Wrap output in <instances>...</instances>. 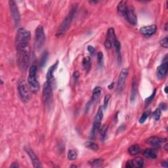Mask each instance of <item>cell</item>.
<instances>
[{
	"mask_svg": "<svg viewBox=\"0 0 168 168\" xmlns=\"http://www.w3.org/2000/svg\"><path fill=\"white\" fill-rule=\"evenodd\" d=\"M16 61L20 69L25 71L27 69L30 63V46L22 49H16Z\"/></svg>",
	"mask_w": 168,
	"mask_h": 168,
	"instance_id": "obj_1",
	"label": "cell"
},
{
	"mask_svg": "<svg viewBox=\"0 0 168 168\" xmlns=\"http://www.w3.org/2000/svg\"><path fill=\"white\" fill-rule=\"evenodd\" d=\"M77 8H78V5L77 4H74L73 6L71 8L69 13L68 14L67 16L65 17V19L62 22L61 24L60 25L59 29L56 32V36L61 37L64 36V34L66 32V31L69 29L72 22L73 21L74 17L75 14L76 13Z\"/></svg>",
	"mask_w": 168,
	"mask_h": 168,
	"instance_id": "obj_2",
	"label": "cell"
},
{
	"mask_svg": "<svg viewBox=\"0 0 168 168\" xmlns=\"http://www.w3.org/2000/svg\"><path fill=\"white\" fill-rule=\"evenodd\" d=\"M30 32L23 28H20L17 30L16 35V49H22L29 46L30 39Z\"/></svg>",
	"mask_w": 168,
	"mask_h": 168,
	"instance_id": "obj_3",
	"label": "cell"
},
{
	"mask_svg": "<svg viewBox=\"0 0 168 168\" xmlns=\"http://www.w3.org/2000/svg\"><path fill=\"white\" fill-rule=\"evenodd\" d=\"M37 66L36 65H33L30 67L29 70V74L28 77V86L31 92L33 93H37L39 89V84L38 81L36 79L37 74Z\"/></svg>",
	"mask_w": 168,
	"mask_h": 168,
	"instance_id": "obj_4",
	"label": "cell"
},
{
	"mask_svg": "<svg viewBox=\"0 0 168 168\" xmlns=\"http://www.w3.org/2000/svg\"><path fill=\"white\" fill-rule=\"evenodd\" d=\"M53 85H51L47 81L45 82L43 89V99L45 105L47 108L51 106L53 101Z\"/></svg>",
	"mask_w": 168,
	"mask_h": 168,
	"instance_id": "obj_5",
	"label": "cell"
},
{
	"mask_svg": "<svg viewBox=\"0 0 168 168\" xmlns=\"http://www.w3.org/2000/svg\"><path fill=\"white\" fill-rule=\"evenodd\" d=\"M18 92L22 101L27 102L30 99V93L28 85L24 79H21L19 81Z\"/></svg>",
	"mask_w": 168,
	"mask_h": 168,
	"instance_id": "obj_6",
	"label": "cell"
},
{
	"mask_svg": "<svg viewBox=\"0 0 168 168\" xmlns=\"http://www.w3.org/2000/svg\"><path fill=\"white\" fill-rule=\"evenodd\" d=\"M45 41V35L44 29L42 26H38L35 31V47L40 49L44 46Z\"/></svg>",
	"mask_w": 168,
	"mask_h": 168,
	"instance_id": "obj_7",
	"label": "cell"
},
{
	"mask_svg": "<svg viewBox=\"0 0 168 168\" xmlns=\"http://www.w3.org/2000/svg\"><path fill=\"white\" fill-rule=\"evenodd\" d=\"M128 74H129V71L126 68H123L119 73L117 82V92L119 93H121L124 89L125 82L126 81Z\"/></svg>",
	"mask_w": 168,
	"mask_h": 168,
	"instance_id": "obj_8",
	"label": "cell"
},
{
	"mask_svg": "<svg viewBox=\"0 0 168 168\" xmlns=\"http://www.w3.org/2000/svg\"><path fill=\"white\" fill-rule=\"evenodd\" d=\"M9 8L11 10V15H12L13 17L14 23H15V26H17L19 24L20 19H21L18 7H17L16 3L13 1V0L9 1Z\"/></svg>",
	"mask_w": 168,
	"mask_h": 168,
	"instance_id": "obj_9",
	"label": "cell"
},
{
	"mask_svg": "<svg viewBox=\"0 0 168 168\" xmlns=\"http://www.w3.org/2000/svg\"><path fill=\"white\" fill-rule=\"evenodd\" d=\"M168 69V61H167V55L165 56L162 63L157 68L156 70V76L160 79L165 78L166 76Z\"/></svg>",
	"mask_w": 168,
	"mask_h": 168,
	"instance_id": "obj_10",
	"label": "cell"
},
{
	"mask_svg": "<svg viewBox=\"0 0 168 168\" xmlns=\"http://www.w3.org/2000/svg\"><path fill=\"white\" fill-rule=\"evenodd\" d=\"M24 150L28 154V155L29 156V157L30 158V160H32V164L34 167H42L43 166L42 164H41L40 161H39V158L38 156L36 155V154L34 153V152L33 151V150H32L30 148L28 147H24Z\"/></svg>",
	"mask_w": 168,
	"mask_h": 168,
	"instance_id": "obj_11",
	"label": "cell"
},
{
	"mask_svg": "<svg viewBox=\"0 0 168 168\" xmlns=\"http://www.w3.org/2000/svg\"><path fill=\"white\" fill-rule=\"evenodd\" d=\"M116 38L115 31L113 28H110L107 31V39L104 41V46L108 49H110L112 48L113 45V41Z\"/></svg>",
	"mask_w": 168,
	"mask_h": 168,
	"instance_id": "obj_12",
	"label": "cell"
},
{
	"mask_svg": "<svg viewBox=\"0 0 168 168\" xmlns=\"http://www.w3.org/2000/svg\"><path fill=\"white\" fill-rule=\"evenodd\" d=\"M125 18L131 24L135 25L137 23V16L135 14L134 9L132 6H128Z\"/></svg>",
	"mask_w": 168,
	"mask_h": 168,
	"instance_id": "obj_13",
	"label": "cell"
},
{
	"mask_svg": "<svg viewBox=\"0 0 168 168\" xmlns=\"http://www.w3.org/2000/svg\"><path fill=\"white\" fill-rule=\"evenodd\" d=\"M59 65V61H56L55 64L52 65L48 70L47 74H46V79L48 83H49L51 85H53L55 84V77H54V73H55V71L56 70V68H57Z\"/></svg>",
	"mask_w": 168,
	"mask_h": 168,
	"instance_id": "obj_14",
	"label": "cell"
},
{
	"mask_svg": "<svg viewBox=\"0 0 168 168\" xmlns=\"http://www.w3.org/2000/svg\"><path fill=\"white\" fill-rule=\"evenodd\" d=\"M167 141V139L166 138L158 137H151L147 139V143L152 147H160L162 144L166 143Z\"/></svg>",
	"mask_w": 168,
	"mask_h": 168,
	"instance_id": "obj_15",
	"label": "cell"
},
{
	"mask_svg": "<svg viewBox=\"0 0 168 168\" xmlns=\"http://www.w3.org/2000/svg\"><path fill=\"white\" fill-rule=\"evenodd\" d=\"M157 26L155 24H152L149 26H145L140 28V32L143 36H150L153 35L156 32Z\"/></svg>",
	"mask_w": 168,
	"mask_h": 168,
	"instance_id": "obj_16",
	"label": "cell"
},
{
	"mask_svg": "<svg viewBox=\"0 0 168 168\" xmlns=\"http://www.w3.org/2000/svg\"><path fill=\"white\" fill-rule=\"evenodd\" d=\"M144 166V160L141 158H136L127 162L126 167L128 168L132 167H143Z\"/></svg>",
	"mask_w": 168,
	"mask_h": 168,
	"instance_id": "obj_17",
	"label": "cell"
},
{
	"mask_svg": "<svg viewBox=\"0 0 168 168\" xmlns=\"http://www.w3.org/2000/svg\"><path fill=\"white\" fill-rule=\"evenodd\" d=\"M127 3L126 1H122L118 4L117 7V11L118 14L122 16L125 17L127 9Z\"/></svg>",
	"mask_w": 168,
	"mask_h": 168,
	"instance_id": "obj_18",
	"label": "cell"
},
{
	"mask_svg": "<svg viewBox=\"0 0 168 168\" xmlns=\"http://www.w3.org/2000/svg\"><path fill=\"white\" fill-rule=\"evenodd\" d=\"M137 84L135 78H133L132 81V92H131V97L130 100L132 102H134L137 99Z\"/></svg>",
	"mask_w": 168,
	"mask_h": 168,
	"instance_id": "obj_19",
	"label": "cell"
},
{
	"mask_svg": "<svg viewBox=\"0 0 168 168\" xmlns=\"http://www.w3.org/2000/svg\"><path fill=\"white\" fill-rule=\"evenodd\" d=\"M101 92H102V88L101 87L97 86L94 88L92 92V99H91V101H89L91 104H92L93 102H95L97 100L99 97V96L101 95Z\"/></svg>",
	"mask_w": 168,
	"mask_h": 168,
	"instance_id": "obj_20",
	"label": "cell"
},
{
	"mask_svg": "<svg viewBox=\"0 0 168 168\" xmlns=\"http://www.w3.org/2000/svg\"><path fill=\"white\" fill-rule=\"evenodd\" d=\"M101 124V122L94 121L92 132H91V137H92V139H95L97 135V133L99 132V129H100Z\"/></svg>",
	"mask_w": 168,
	"mask_h": 168,
	"instance_id": "obj_21",
	"label": "cell"
},
{
	"mask_svg": "<svg viewBox=\"0 0 168 168\" xmlns=\"http://www.w3.org/2000/svg\"><path fill=\"white\" fill-rule=\"evenodd\" d=\"M113 45L115 47L116 52V53H117L118 61L119 63H120V62H122V55H121V53H120L121 45H120V43H119V41H118V39L117 38H116L114 40Z\"/></svg>",
	"mask_w": 168,
	"mask_h": 168,
	"instance_id": "obj_22",
	"label": "cell"
},
{
	"mask_svg": "<svg viewBox=\"0 0 168 168\" xmlns=\"http://www.w3.org/2000/svg\"><path fill=\"white\" fill-rule=\"evenodd\" d=\"M82 65H83L84 69L85 70V72H88L91 70L92 67V63H91V59L89 56L84 58L83 61H82Z\"/></svg>",
	"mask_w": 168,
	"mask_h": 168,
	"instance_id": "obj_23",
	"label": "cell"
},
{
	"mask_svg": "<svg viewBox=\"0 0 168 168\" xmlns=\"http://www.w3.org/2000/svg\"><path fill=\"white\" fill-rule=\"evenodd\" d=\"M128 152H129L131 155L135 156L141 152V149L140 147L138 144H133L132 145L129 149H128Z\"/></svg>",
	"mask_w": 168,
	"mask_h": 168,
	"instance_id": "obj_24",
	"label": "cell"
},
{
	"mask_svg": "<svg viewBox=\"0 0 168 168\" xmlns=\"http://www.w3.org/2000/svg\"><path fill=\"white\" fill-rule=\"evenodd\" d=\"M143 154L145 157L149 159H156L157 158V155L153 150L150 149H147L143 151Z\"/></svg>",
	"mask_w": 168,
	"mask_h": 168,
	"instance_id": "obj_25",
	"label": "cell"
},
{
	"mask_svg": "<svg viewBox=\"0 0 168 168\" xmlns=\"http://www.w3.org/2000/svg\"><path fill=\"white\" fill-rule=\"evenodd\" d=\"M85 146L86 147L87 149H89L95 152L97 151V150H99V146L95 143H94V142L87 141L86 143H85Z\"/></svg>",
	"mask_w": 168,
	"mask_h": 168,
	"instance_id": "obj_26",
	"label": "cell"
},
{
	"mask_svg": "<svg viewBox=\"0 0 168 168\" xmlns=\"http://www.w3.org/2000/svg\"><path fill=\"white\" fill-rule=\"evenodd\" d=\"M108 127L107 125H104V126H101L100 129H99V133H100L101 139L102 141H104L105 139V137H106L107 134V131H108Z\"/></svg>",
	"mask_w": 168,
	"mask_h": 168,
	"instance_id": "obj_27",
	"label": "cell"
},
{
	"mask_svg": "<svg viewBox=\"0 0 168 168\" xmlns=\"http://www.w3.org/2000/svg\"><path fill=\"white\" fill-rule=\"evenodd\" d=\"M102 118H103V110H102V108L100 107L99 109L97 112L96 114L95 119H94V121L101 122Z\"/></svg>",
	"mask_w": 168,
	"mask_h": 168,
	"instance_id": "obj_28",
	"label": "cell"
},
{
	"mask_svg": "<svg viewBox=\"0 0 168 168\" xmlns=\"http://www.w3.org/2000/svg\"><path fill=\"white\" fill-rule=\"evenodd\" d=\"M77 157H78V154H77L75 150H73V149L69 150V151H68V160H70L71 161H74V160H76Z\"/></svg>",
	"mask_w": 168,
	"mask_h": 168,
	"instance_id": "obj_29",
	"label": "cell"
},
{
	"mask_svg": "<svg viewBox=\"0 0 168 168\" xmlns=\"http://www.w3.org/2000/svg\"><path fill=\"white\" fill-rule=\"evenodd\" d=\"M48 56H49V55H48V52L47 51H45L42 54L41 61H40V66L41 68H44L45 66V64H46L47 61L48 59Z\"/></svg>",
	"mask_w": 168,
	"mask_h": 168,
	"instance_id": "obj_30",
	"label": "cell"
},
{
	"mask_svg": "<svg viewBox=\"0 0 168 168\" xmlns=\"http://www.w3.org/2000/svg\"><path fill=\"white\" fill-rule=\"evenodd\" d=\"M156 94V89H154V91H153L152 93L151 94V95H150V97H149L145 99V101H144L145 107L149 106V104H150V103H151V102H152V101L154 100V97H155Z\"/></svg>",
	"mask_w": 168,
	"mask_h": 168,
	"instance_id": "obj_31",
	"label": "cell"
},
{
	"mask_svg": "<svg viewBox=\"0 0 168 168\" xmlns=\"http://www.w3.org/2000/svg\"><path fill=\"white\" fill-rule=\"evenodd\" d=\"M89 163L92 165L93 167H99L101 166V164L103 163V160L101 158L95 159V160H91Z\"/></svg>",
	"mask_w": 168,
	"mask_h": 168,
	"instance_id": "obj_32",
	"label": "cell"
},
{
	"mask_svg": "<svg viewBox=\"0 0 168 168\" xmlns=\"http://www.w3.org/2000/svg\"><path fill=\"white\" fill-rule=\"evenodd\" d=\"M150 114V111H146V112H144L142 116H141L140 119H139V123L140 124H143L144 122L147 120V119L149 118V116Z\"/></svg>",
	"mask_w": 168,
	"mask_h": 168,
	"instance_id": "obj_33",
	"label": "cell"
},
{
	"mask_svg": "<svg viewBox=\"0 0 168 168\" xmlns=\"http://www.w3.org/2000/svg\"><path fill=\"white\" fill-rule=\"evenodd\" d=\"M161 114H162V110L159 109V108H158L157 109H156L154 112L152 113V116H153V118L154 119V120L158 121L159 119H160Z\"/></svg>",
	"mask_w": 168,
	"mask_h": 168,
	"instance_id": "obj_34",
	"label": "cell"
},
{
	"mask_svg": "<svg viewBox=\"0 0 168 168\" xmlns=\"http://www.w3.org/2000/svg\"><path fill=\"white\" fill-rule=\"evenodd\" d=\"M103 61H104L103 53L102 52H99L97 54V61L99 68H102V65H103Z\"/></svg>",
	"mask_w": 168,
	"mask_h": 168,
	"instance_id": "obj_35",
	"label": "cell"
},
{
	"mask_svg": "<svg viewBox=\"0 0 168 168\" xmlns=\"http://www.w3.org/2000/svg\"><path fill=\"white\" fill-rule=\"evenodd\" d=\"M110 99V95L109 94H107V95H105L104 99V103H103V108L104 109H107Z\"/></svg>",
	"mask_w": 168,
	"mask_h": 168,
	"instance_id": "obj_36",
	"label": "cell"
},
{
	"mask_svg": "<svg viewBox=\"0 0 168 168\" xmlns=\"http://www.w3.org/2000/svg\"><path fill=\"white\" fill-rule=\"evenodd\" d=\"M160 44L162 47H163L164 48H167L168 47V38L167 37H166V38L160 40Z\"/></svg>",
	"mask_w": 168,
	"mask_h": 168,
	"instance_id": "obj_37",
	"label": "cell"
},
{
	"mask_svg": "<svg viewBox=\"0 0 168 168\" xmlns=\"http://www.w3.org/2000/svg\"><path fill=\"white\" fill-rule=\"evenodd\" d=\"M87 50L90 53V54L92 55H93L94 54H95V48H94L93 46H92V45H89V46L87 47Z\"/></svg>",
	"mask_w": 168,
	"mask_h": 168,
	"instance_id": "obj_38",
	"label": "cell"
},
{
	"mask_svg": "<svg viewBox=\"0 0 168 168\" xmlns=\"http://www.w3.org/2000/svg\"><path fill=\"white\" fill-rule=\"evenodd\" d=\"M159 109H160L161 110H166L167 109V105L166 103H161L160 104V107H159Z\"/></svg>",
	"mask_w": 168,
	"mask_h": 168,
	"instance_id": "obj_39",
	"label": "cell"
},
{
	"mask_svg": "<svg viewBox=\"0 0 168 168\" xmlns=\"http://www.w3.org/2000/svg\"><path fill=\"white\" fill-rule=\"evenodd\" d=\"M79 73L78 71H75V72L73 73V77L76 80L79 78Z\"/></svg>",
	"mask_w": 168,
	"mask_h": 168,
	"instance_id": "obj_40",
	"label": "cell"
},
{
	"mask_svg": "<svg viewBox=\"0 0 168 168\" xmlns=\"http://www.w3.org/2000/svg\"><path fill=\"white\" fill-rule=\"evenodd\" d=\"M125 129H126V127H125L124 125H122V126H121L120 127L118 128V132H124V131L125 130Z\"/></svg>",
	"mask_w": 168,
	"mask_h": 168,
	"instance_id": "obj_41",
	"label": "cell"
},
{
	"mask_svg": "<svg viewBox=\"0 0 168 168\" xmlns=\"http://www.w3.org/2000/svg\"><path fill=\"white\" fill-rule=\"evenodd\" d=\"M10 167H13V168H17V167H19V166L18 165V164L15 163V162H14V163H13L11 165Z\"/></svg>",
	"mask_w": 168,
	"mask_h": 168,
	"instance_id": "obj_42",
	"label": "cell"
},
{
	"mask_svg": "<svg viewBox=\"0 0 168 168\" xmlns=\"http://www.w3.org/2000/svg\"><path fill=\"white\" fill-rule=\"evenodd\" d=\"M162 166H163V167H168V166H167V162H163L162 163Z\"/></svg>",
	"mask_w": 168,
	"mask_h": 168,
	"instance_id": "obj_43",
	"label": "cell"
},
{
	"mask_svg": "<svg viewBox=\"0 0 168 168\" xmlns=\"http://www.w3.org/2000/svg\"><path fill=\"white\" fill-rule=\"evenodd\" d=\"M114 82H113V83L111 84V85H109V87H109V89H112L113 87H114Z\"/></svg>",
	"mask_w": 168,
	"mask_h": 168,
	"instance_id": "obj_44",
	"label": "cell"
},
{
	"mask_svg": "<svg viewBox=\"0 0 168 168\" xmlns=\"http://www.w3.org/2000/svg\"><path fill=\"white\" fill-rule=\"evenodd\" d=\"M90 4H97V3L99 2L98 1H89Z\"/></svg>",
	"mask_w": 168,
	"mask_h": 168,
	"instance_id": "obj_45",
	"label": "cell"
},
{
	"mask_svg": "<svg viewBox=\"0 0 168 168\" xmlns=\"http://www.w3.org/2000/svg\"><path fill=\"white\" fill-rule=\"evenodd\" d=\"M164 92H165V93H167V85L164 88Z\"/></svg>",
	"mask_w": 168,
	"mask_h": 168,
	"instance_id": "obj_46",
	"label": "cell"
},
{
	"mask_svg": "<svg viewBox=\"0 0 168 168\" xmlns=\"http://www.w3.org/2000/svg\"><path fill=\"white\" fill-rule=\"evenodd\" d=\"M165 28H166V30L167 31V23H166V25H165Z\"/></svg>",
	"mask_w": 168,
	"mask_h": 168,
	"instance_id": "obj_47",
	"label": "cell"
}]
</instances>
